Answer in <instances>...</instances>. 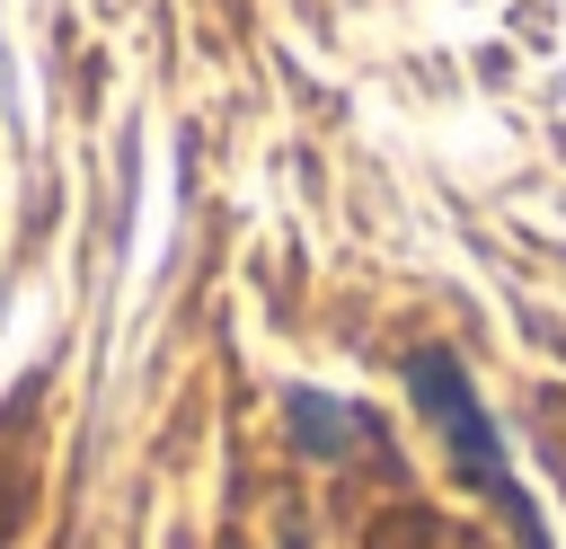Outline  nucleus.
Masks as SVG:
<instances>
[{"mask_svg": "<svg viewBox=\"0 0 566 549\" xmlns=\"http://www.w3.org/2000/svg\"><path fill=\"white\" fill-rule=\"evenodd\" d=\"M283 425H292V443H301L310 460H336V452H354V443L380 452V416H371V407H345V398H327V390H283Z\"/></svg>", "mask_w": 566, "mask_h": 549, "instance_id": "nucleus-2", "label": "nucleus"}, {"mask_svg": "<svg viewBox=\"0 0 566 549\" xmlns=\"http://www.w3.org/2000/svg\"><path fill=\"white\" fill-rule=\"evenodd\" d=\"M407 390H416V407H424V425L451 443V460H460V478L478 487V496H495V514L513 522V540L522 549H548V522H539V505H531V487L513 478V460H504V434H495V416L478 407V390H469V372L442 354V345H424V354H407Z\"/></svg>", "mask_w": 566, "mask_h": 549, "instance_id": "nucleus-1", "label": "nucleus"}]
</instances>
